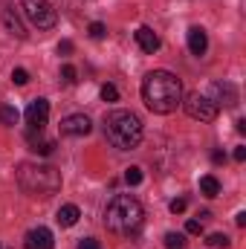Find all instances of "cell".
Here are the masks:
<instances>
[{
    "label": "cell",
    "instance_id": "cell-1",
    "mask_svg": "<svg viewBox=\"0 0 246 249\" xmlns=\"http://www.w3.org/2000/svg\"><path fill=\"white\" fill-rule=\"evenodd\" d=\"M142 99H145L148 110H154V113H162V116L174 113L183 105V84L174 72L154 70L142 81Z\"/></svg>",
    "mask_w": 246,
    "mask_h": 249
},
{
    "label": "cell",
    "instance_id": "cell-2",
    "mask_svg": "<svg viewBox=\"0 0 246 249\" xmlns=\"http://www.w3.org/2000/svg\"><path fill=\"white\" fill-rule=\"evenodd\" d=\"M142 220H145V212H142L139 200L130 194H116L105 209V226L124 238L136 235L142 229Z\"/></svg>",
    "mask_w": 246,
    "mask_h": 249
},
{
    "label": "cell",
    "instance_id": "cell-3",
    "mask_svg": "<svg viewBox=\"0 0 246 249\" xmlns=\"http://www.w3.org/2000/svg\"><path fill=\"white\" fill-rule=\"evenodd\" d=\"M18 186L32 197H53L61 191V171L53 165H44V162H20Z\"/></svg>",
    "mask_w": 246,
    "mask_h": 249
},
{
    "label": "cell",
    "instance_id": "cell-4",
    "mask_svg": "<svg viewBox=\"0 0 246 249\" xmlns=\"http://www.w3.org/2000/svg\"><path fill=\"white\" fill-rule=\"evenodd\" d=\"M105 136L113 148L130 151L142 142V122L130 110H110L105 116Z\"/></svg>",
    "mask_w": 246,
    "mask_h": 249
},
{
    "label": "cell",
    "instance_id": "cell-5",
    "mask_svg": "<svg viewBox=\"0 0 246 249\" xmlns=\"http://www.w3.org/2000/svg\"><path fill=\"white\" fill-rule=\"evenodd\" d=\"M20 9H23L26 20L32 26H38V29H53L55 20H58V15L50 6V0H20Z\"/></svg>",
    "mask_w": 246,
    "mask_h": 249
},
{
    "label": "cell",
    "instance_id": "cell-6",
    "mask_svg": "<svg viewBox=\"0 0 246 249\" xmlns=\"http://www.w3.org/2000/svg\"><path fill=\"white\" fill-rule=\"evenodd\" d=\"M183 105H185V113L191 119H197V122H214L217 119V105L206 93H188Z\"/></svg>",
    "mask_w": 246,
    "mask_h": 249
},
{
    "label": "cell",
    "instance_id": "cell-7",
    "mask_svg": "<svg viewBox=\"0 0 246 249\" xmlns=\"http://www.w3.org/2000/svg\"><path fill=\"white\" fill-rule=\"evenodd\" d=\"M47 119H50V102L47 99L29 102V107H26V124H29V130H44Z\"/></svg>",
    "mask_w": 246,
    "mask_h": 249
},
{
    "label": "cell",
    "instance_id": "cell-8",
    "mask_svg": "<svg viewBox=\"0 0 246 249\" xmlns=\"http://www.w3.org/2000/svg\"><path fill=\"white\" fill-rule=\"evenodd\" d=\"M23 247L26 249H53L55 247V241H53V232H50L47 226H35V229L26 232Z\"/></svg>",
    "mask_w": 246,
    "mask_h": 249
},
{
    "label": "cell",
    "instance_id": "cell-9",
    "mask_svg": "<svg viewBox=\"0 0 246 249\" xmlns=\"http://www.w3.org/2000/svg\"><path fill=\"white\" fill-rule=\"evenodd\" d=\"M90 119L84 116V113H72V116H67L61 122V133L64 136H87L90 133Z\"/></svg>",
    "mask_w": 246,
    "mask_h": 249
},
{
    "label": "cell",
    "instance_id": "cell-10",
    "mask_svg": "<svg viewBox=\"0 0 246 249\" xmlns=\"http://www.w3.org/2000/svg\"><path fill=\"white\" fill-rule=\"evenodd\" d=\"M133 38H136L139 50H142V53H148V55H154V53L159 50V35H157L151 26H139V29L133 32Z\"/></svg>",
    "mask_w": 246,
    "mask_h": 249
},
{
    "label": "cell",
    "instance_id": "cell-11",
    "mask_svg": "<svg viewBox=\"0 0 246 249\" xmlns=\"http://www.w3.org/2000/svg\"><path fill=\"white\" fill-rule=\"evenodd\" d=\"M188 50H191V55H206V50H209V35H206V29L203 26H191L188 29Z\"/></svg>",
    "mask_w": 246,
    "mask_h": 249
},
{
    "label": "cell",
    "instance_id": "cell-12",
    "mask_svg": "<svg viewBox=\"0 0 246 249\" xmlns=\"http://www.w3.org/2000/svg\"><path fill=\"white\" fill-rule=\"evenodd\" d=\"M3 26H6V32H9V35H15V38H26V29H23V23H20V18L15 15V9H12V6H6V9H3Z\"/></svg>",
    "mask_w": 246,
    "mask_h": 249
},
{
    "label": "cell",
    "instance_id": "cell-13",
    "mask_svg": "<svg viewBox=\"0 0 246 249\" xmlns=\"http://www.w3.org/2000/svg\"><path fill=\"white\" fill-rule=\"evenodd\" d=\"M26 142H29L32 151H38L41 157H50V154L55 151V142H53V139H44L41 130H29V133H26Z\"/></svg>",
    "mask_w": 246,
    "mask_h": 249
},
{
    "label": "cell",
    "instance_id": "cell-14",
    "mask_svg": "<svg viewBox=\"0 0 246 249\" xmlns=\"http://www.w3.org/2000/svg\"><path fill=\"white\" fill-rule=\"evenodd\" d=\"M211 93L217 96V99H211L214 105H229V107H232V105L238 102V96H235V90H232L229 84H211Z\"/></svg>",
    "mask_w": 246,
    "mask_h": 249
},
{
    "label": "cell",
    "instance_id": "cell-15",
    "mask_svg": "<svg viewBox=\"0 0 246 249\" xmlns=\"http://www.w3.org/2000/svg\"><path fill=\"white\" fill-rule=\"evenodd\" d=\"M78 217H81V212H78V206H72V203L61 206V209H58V214H55L58 226H75V223H78Z\"/></svg>",
    "mask_w": 246,
    "mask_h": 249
},
{
    "label": "cell",
    "instance_id": "cell-16",
    "mask_svg": "<svg viewBox=\"0 0 246 249\" xmlns=\"http://www.w3.org/2000/svg\"><path fill=\"white\" fill-rule=\"evenodd\" d=\"M200 191H203L206 197H217V194H220V183H217V177H211V174L200 177Z\"/></svg>",
    "mask_w": 246,
    "mask_h": 249
},
{
    "label": "cell",
    "instance_id": "cell-17",
    "mask_svg": "<svg viewBox=\"0 0 246 249\" xmlns=\"http://www.w3.org/2000/svg\"><path fill=\"white\" fill-rule=\"evenodd\" d=\"M20 119V113H18V107H12V105H6V107H0V122L3 124H18Z\"/></svg>",
    "mask_w": 246,
    "mask_h": 249
},
{
    "label": "cell",
    "instance_id": "cell-18",
    "mask_svg": "<svg viewBox=\"0 0 246 249\" xmlns=\"http://www.w3.org/2000/svg\"><path fill=\"white\" fill-rule=\"evenodd\" d=\"M165 247L168 249H185V235H180V232H168V235H165Z\"/></svg>",
    "mask_w": 246,
    "mask_h": 249
},
{
    "label": "cell",
    "instance_id": "cell-19",
    "mask_svg": "<svg viewBox=\"0 0 246 249\" xmlns=\"http://www.w3.org/2000/svg\"><path fill=\"white\" fill-rule=\"evenodd\" d=\"M206 244H209V247H217V249H226L232 241H229L223 232H214V235H209V238H206Z\"/></svg>",
    "mask_w": 246,
    "mask_h": 249
},
{
    "label": "cell",
    "instance_id": "cell-20",
    "mask_svg": "<svg viewBox=\"0 0 246 249\" xmlns=\"http://www.w3.org/2000/svg\"><path fill=\"white\" fill-rule=\"evenodd\" d=\"M124 183H127V186H139V183H142V168L130 165V168L124 171Z\"/></svg>",
    "mask_w": 246,
    "mask_h": 249
},
{
    "label": "cell",
    "instance_id": "cell-21",
    "mask_svg": "<svg viewBox=\"0 0 246 249\" xmlns=\"http://www.w3.org/2000/svg\"><path fill=\"white\" fill-rule=\"evenodd\" d=\"M75 75H78V72H75V67H72V64H64V67H61V78L67 81V84H75V81H78Z\"/></svg>",
    "mask_w": 246,
    "mask_h": 249
},
{
    "label": "cell",
    "instance_id": "cell-22",
    "mask_svg": "<svg viewBox=\"0 0 246 249\" xmlns=\"http://www.w3.org/2000/svg\"><path fill=\"white\" fill-rule=\"evenodd\" d=\"M12 81H15L18 87H23V84L29 81V72H26L23 67H18V70H12Z\"/></svg>",
    "mask_w": 246,
    "mask_h": 249
},
{
    "label": "cell",
    "instance_id": "cell-23",
    "mask_svg": "<svg viewBox=\"0 0 246 249\" xmlns=\"http://www.w3.org/2000/svg\"><path fill=\"white\" fill-rule=\"evenodd\" d=\"M105 35H107V29H105V23H99V20H96V23H90V38H96V41H102Z\"/></svg>",
    "mask_w": 246,
    "mask_h": 249
},
{
    "label": "cell",
    "instance_id": "cell-24",
    "mask_svg": "<svg viewBox=\"0 0 246 249\" xmlns=\"http://www.w3.org/2000/svg\"><path fill=\"white\" fill-rule=\"evenodd\" d=\"M102 99H105V102H116V99H119V90H116L113 84H105V87H102Z\"/></svg>",
    "mask_w": 246,
    "mask_h": 249
},
{
    "label": "cell",
    "instance_id": "cell-25",
    "mask_svg": "<svg viewBox=\"0 0 246 249\" xmlns=\"http://www.w3.org/2000/svg\"><path fill=\"white\" fill-rule=\"evenodd\" d=\"M185 206H188V203H185V197H177V200H171V206H168V209H171L174 214H183Z\"/></svg>",
    "mask_w": 246,
    "mask_h": 249
},
{
    "label": "cell",
    "instance_id": "cell-26",
    "mask_svg": "<svg viewBox=\"0 0 246 249\" xmlns=\"http://www.w3.org/2000/svg\"><path fill=\"white\" fill-rule=\"evenodd\" d=\"M185 232H188V235H200V232H203V223H200V220H188V223H185Z\"/></svg>",
    "mask_w": 246,
    "mask_h": 249
},
{
    "label": "cell",
    "instance_id": "cell-27",
    "mask_svg": "<svg viewBox=\"0 0 246 249\" xmlns=\"http://www.w3.org/2000/svg\"><path fill=\"white\" fill-rule=\"evenodd\" d=\"M78 249H102V247H99V241H96V238H84V241L78 244Z\"/></svg>",
    "mask_w": 246,
    "mask_h": 249
},
{
    "label": "cell",
    "instance_id": "cell-28",
    "mask_svg": "<svg viewBox=\"0 0 246 249\" xmlns=\"http://www.w3.org/2000/svg\"><path fill=\"white\" fill-rule=\"evenodd\" d=\"M58 53H61V55H70V53H72V41H61V44H58Z\"/></svg>",
    "mask_w": 246,
    "mask_h": 249
},
{
    "label": "cell",
    "instance_id": "cell-29",
    "mask_svg": "<svg viewBox=\"0 0 246 249\" xmlns=\"http://www.w3.org/2000/svg\"><path fill=\"white\" fill-rule=\"evenodd\" d=\"M235 160H238V162H244V160H246V148H244V145H238V148H235Z\"/></svg>",
    "mask_w": 246,
    "mask_h": 249
},
{
    "label": "cell",
    "instance_id": "cell-30",
    "mask_svg": "<svg viewBox=\"0 0 246 249\" xmlns=\"http://www.w3.org/2000/svg\"><path fill=\"white\" fill-rule=\"evenodd\" d=\"M211 162H217V165L226 162V154H223V151H214V154H211Z\"/></svg>",
    "mask_w": 246,
    "mask_h": 249
},
{
    "label": "cell",
    "instance_id": "cell-31",
    "mask_svg": "<svg viewBox=\"0 0 246 249\" xmlns=\"http://www.w3.org/2000/svg\"><path fill=\"white\" fill-rule=\"evenodd\" d=\"M235 223H238V226H246V214H244V212H241V214L235 217Z\"/></svg>",
    "mask_w": 246,
    "mask_h": 249
},
{
    "label": "cell",
    "instance_id": "cell-32",
    "mask_svg": "<svg viewBox=\"0 0 246 249\" xmlns=\"http://www.w3.org/2000/svg\"><path fill=\"white\" fill-rule=\"evenodd\" d=\"M0 249H3V247H0Z\"/></svg>",
    "mask_w": 246,
    "mask_h": 249
}]
</instances>
